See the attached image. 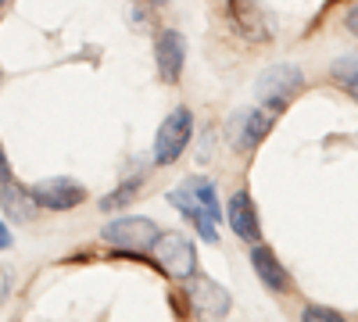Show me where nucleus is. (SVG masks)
<instances>
[{
    "label": "nucleus",
    "instance_id": "obj_19",
    "mask_svg": "<svg viewBox=\"0 0 358 322\" xmlns=\"http://www.w3.org/2000/svg\"><path fill=\"white\" fill-rule=\"evenodd\" d=\"M11 244H15V240H11V229H8L4 222H0V251H8Z\"/></svg>",
    "mask_w": 358,
    "mask_h": 322
},
{
    "label": "nucleus",
    "instance_id": "obj_10",
    "mask_svg": "<svg viewBox=\"0 0 358 322\" xmlns=\"http://www.w3.org/2000/svg\"><path fill=\"white\" fill-rule=\"evenodd\" d=\"M187 283H190V286H187V298H190L194 312H201V315H208V319H222V315L229 312L233 298H229V290H226L222 283H215L212 276H194V279H187Z\"/></svg>",
    "mask_w": 358,
    "mask_h": 322
},
{
    "label": "nucleus",
    "instance_id": "obj_12",
    "mask_svg": "<svg viewBox=\"0 0 358 322\" xmlns=\"http://www.w3.org/2000/svg\"><path fill=\"white\" fill-rule=\"evenodd\" d=\"M169 200H172V208L183 215L187 222H194V229L201 233V240H204V244H215V240H219V222H215V219L194 200V193L187 190V183H183V186H176V190H169Z\"/></svg>",
    "mask_w": 358,
    "mask_h": 322
},
{
    "label": "nucleus",
    "instance_id": "obj_18",
    "mask_svg": "<svg viewBox=\"0 0 358 322\" xmlns=\"http://www.w3.org/2000/svg\"><path fill=\"white\" fill-rule=\"evenodd\" d=\"M8 180H15V175H11V165H8V154H4V143H0V183H8Z\"/></svg>",
    "mask_w": 358,
    "mask_h": 322
},
{
    "label": "nucleus",
    "instance_id": "obj_5",
    "mask_svg": "<svg viewBox=\"0 0 358 322\" xmlns=\"http://www.w3.org/2000/svg\"><path fill=\"white\" fill-rule=\"evenodd\" d=\"M226 18L233 33L248 43H268L276 36V18L258 0H226Z\"/></svg>",
    "mask_w": 358,
    "mask_h": 322
},
{
    "label": "nucleus",
    "instance_id": "obj_20",
    "mask_svg": "<svg viewBox=\"0 0 358 322\" xmlns=\"http://www.w3.org/2000/svg\"><path fill=\"white\" fill-rule=\"evenodd\" d=\"M143 4H151V8H165L169 0H143Z\"/></svg>",
    "mask_w": 358,
    "mask_h": 322
},
{
    "label": "nucleus",
    "instance_id": "obj_2",
    "mask_svg": "<svg viewBox=\"0 0 358 322\" xmlns=\"http://www.w3.org/2000/svg\"><path fill=\"white\" fill-rule=\"evenodd\" d=\"M151 254L162 265V272H169L172 279H194L197 276V247L187 233H179V229L158 233V240L151 244Z\"/></svg>",
    "mask_w": 358,
    "mask_h": 322
},
{
    "label": "nucleus",
    "instance_id": "obj_22",
    "mask_svg": "<svg viewBox=\"0 0 358 322\" xmlns=\"http://www.w3.org/2000/svg\"><path fill=\"white\" fill-rule=\"evenodd\" d=\"M4 4H8V0H0V8H4Z\"/></svg>",
    "mask_w": 358,
    "mask_h": 322
},
{
    "label": "nucleus",
    "instance_id": "obj_15",
    "mask_svg": "<svg viewBox=\"0 0 358 322\" xmlns=\"http://www.w3.org/2000/svg\"><path fill=\"white\" fill-rule=\"evenodd\" d=\"M330 75H334L337 82H344V86H355V82H358V54L337 57V61L330 65Z\"/></svg>",
    "mask_w": 358,
    "mask_h": 322
},
{
    "label": "nucleus",
    "instance_id": "obj_21",
    "mask_svg": "<svg viewBox=\"0 0 358 322\" xmlns=\"http://www.w3.org/2000/svg\"><path fill=\"white\" fill-rule=\"evenodd\" d=\"M348 90H351V101L358 104V82H355V86H348Z\"/></svg>",
    "mask_w": 358,
    "mask_h": 322
},
{
    "label": "nucleus",
    "instance_id": "obj_16",
    "mask_svg": "<svg viewBox=\"0 0 358 322\" xmlns=\"http://www.w3.org/2000/svg\"><path fill=\"white\" fill-rule=\"evenodd\" d=\"M301 319H305V322H315V319H326V322H344V315H341V312L322 308V305H308V308L301 312Z\"/></svg>",
    "mask_w": 358,
    "mask_h": 322
},
{
    "label": "nucleus",
    "instance_id": "obj_14",
    "mask_svg": "<svg viewBox=\"0 0 358 322\" xmlns=\"http://www.w3.org/2000/svg\"><path fill=\"white\" fill-rule=\"evenodd\" d=\"M143 175H126L122 183H118L108 197H101V212L104 215H111V212H118V208H129V204L140 197V190H143Z\"/></svg>",
    "mask_w": 358,
    "mask_h": 322
},
{
    "label": "nucleus",
    "instance_id": "obj_11",
    "mask_svg": "<svg viewBox=\"0 0 358 322\" xmlns=\"http://www.w3.org/2000/svg\"><path fill=\"white\" fill-rule=\"evenodd\" d=\"M251 269H255V276L265 283V290H273V294H287L290 290V272H287V265H280V258H276V251L268 247V244H251Z\"/></svg>",
    "mask_w": 358,
    "mask_h": 322
},
{
    "label": "nucleus",
    "instance_id": "obj_4",
    "mask_svg": "<svg viewBox=\"0 0 358 322\" xmlns=\"http://www.w3.org/2000/svg\"><path fill=\"white\" fill-rule=\"evenodd\" d=\"M158 222L147 215H118L101 229V240L115 251H151V244L158 240Z\"/></svg>",
    "mask_w": 358,
    "mask_h": 322
},
{
    "label": "nucleus",
    "instance_id": "obj_7",
    "mask_svg": "<svg viewBox=\"0 0 358 322\" xmlns=\"http://www.w3.org/2000/svg\"><path fill=\"white\" fill-rule=\"evenodd\" d=\"M155 65H158L162 82H169V86H176L179 79H183V65H187L183 33H176V29H158L155 33Z\"/></svg>",
    "mask_w": 358,
    "mask_h": 322
},
{
    "label": "nucleus",
    "instance_id": "obj_3",
    "mask_svg": "<svg viewBox=\"0 0 358 322\" xmlns=\"http://www.w3.org/2000/svg\"><path fill=\"white\" fill-rule=\"evenodd\" d=\"M194 140V111L187 104H179L165 115V122L158 126L155 136V165H172L183 158V151Z\"/></svg>",
    "mask_w": 358,
    "mask_h": 322
},
{
    "label": "nucleus",
    "instance_id": "obj_17",
    "mask_svg": "<svg viewBox=\"0 0 358 322\" xmlns=\"http://www.w3.org/2000/svg\"><path fill=\"white\" fill-rule=\"evenodd\" d=\"M344 29H348L351 36H358V4H355V8L344 15Z\"/></svg>",
    "mask_w": 358,
    "mask_h": 322
},
{
    "label": "nucleus",
    "instance_id": "obj_1",
    "mask_svg": "<svg viewBox=\"0 0 358 322\" xmlns=\"http://www.w3.org/2000/svg\"><path fill=\"white\" fill-rule=\"evenodd\" d=\"M305 90V72L290 65V61H280V65H268L258 82H255V94H258V104L268 108L273 115H280L297 94Z\"/></svg>",
    "mask_w": 358,
    "mask_h": 322
},
{
    "label": "nucleus",
    "instance_id": "obj_9",
    "mask_svg": "<svg viewBox=\"0 0 358 322\" xmlns=\"http://www.w3.org/2000/svg\"><path fill=\"white\" fill-rule=\"evenodd\" d=\"M222 219L229 222V229H233L244 244H258V240H262V219H258V208H255V200H251L248 190L229 193V204H226Z\"/></svg>",
    "mask_w": 358,
    "mask_h": 322
},
{
    "label": "nucleus",
    "instance_id": "obj_8",
    "mask_svg": "<svg viewBox=\"0 0 358 322\" xmlns=\"http://www.w3.org/2000/svg\"><path fill=\"white\" fill-rule=\"evenodd\" d=\"M36 197V204L43 212H72L86 200V186H79L69 175H57V180H43L36 186H29Z\"/></svg>",
    "mask_w": 358,
    "mask_h": 322
},
{
    "label": "nucleus",
    "instance_id": "obj_6",
    "mask_svg": "<svg viewBox=\"0 0 358 322\" xmlns=\"http://www.w3.org/2000/svg\"><path fill=\"white\" fill-rule=\"evenodd\" d=\"M273 122H276V115L268 111V108H244V111H236L226 133H229V143L241 154H251L258 143L273 133Z\"/></svg>",
    "mask_w": 358,
    "mask_h": 322
},
{
    "label": "nucleus",
    "instance_id": "obj_23",
    "mask_svg": "<svg viewBox=\"0 0 358 322\" xmlns=\"http://www.w3.org/2000/svg\"><path fill=\"white\" fill-rule=\"evenodd\" d=\"M0 82H4V75H0Z\"/></svg>",
    "mask_w": 358,
    "mask_h": 322
},
{
    "label": "nucleus",
    "instance_id": "obj_13",
    "mask_svg": "<svg viewBox=\"0 0 358 322\" xmlns=\"http://www.w3.org/2000/svg\"><path fill=\"white\" fill-rule=\"evenodd\" d=\"M0 208H4V215L11 222H33L36 212H40V204L33 197V190L8 180V183H0Z\"/></svg>",
    "mask_w": 358,
    "mask_h": 322
}]
</instances>
